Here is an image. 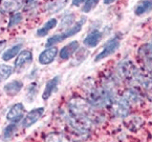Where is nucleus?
<instances>
[{"label":"nucleus","instance_id":"nucleus-17","mask_svg":"<svg viewBox=\"0 0 152 142\" xmlns=\"http://www.w3.org/2000/svg\"><path fill=\"white\" fill-rule=\"evenodd\" d=\"M75 23H76V15H75L74 13L65 14L62 18H61L59 29H60L61 31L63 32V31H65V29L72 27V25L75 24Z\"/></svg>","mask_w":152,"mask_h":142},{"label":"nucleus","instance_id":"nucleus-4","mask_svg":"<svg viewBox=\"0 0 152 142\" xmlns=\"http://www.w3.org/2000/svg\"><path fill=\"white\" fill-rule=\"evenodd\" d=\"M120 45H121L120 39H118L116 37H113V38L109 39V40L104 44L102 51L94 57V61H96V62H99V61L103 60V59L109 57L110 55L114 54V53L120 49Z\"/></svg>","mask_w":152,"mask_h":142},{"label":"nucleus","instance_id":"nucleus-1","mask_svg":"<svg viewBox=\"0 0 152 142\" xmlns=\"http://www.w3.org/2000/svg\"><path fill=\"white\" fill-rule=\"evenodd\" d=\"M94 108L90 105L88 100L83 97H72L67 102V113L72 116L89 117L96 122L98 115L94 114Z\"/></svg>","mask_w":152,"mask_h":142},{"label":"nucleus","instance_id":"nucleus-8","mask_svg":"<svg viewBox=\"0 0 152 142\" xmlns=\"http://www.w3.org/2000/svg\"><path fill=\"white\" fill-rule=\"evenodd\" d=\"M44 110H45L44 107H37V108L31 110V112H28V113L24 116V118H23V120H22L23 129H28L31 125H34V124L36 123V122L43 116Z\"/></svg>","mask_w":152,"mask_h":142},{"label":"nucleus","instance_id":"nucleus-15","mask_svg":"<svg viewBox=\"0 0 152 142\" xmlns=\"http://www.w3.org/2000/svg\"><path fill=\"white\" fill-rule=\"evenodd\" d=\"M152 12V0H141L134 7V14L137 16H144Z\"/></svg>","mask_w":152,"mask_h":142},{"label":"nucleus","instance_id":"nucleus-30","mask_svg":"<svg viewBox=\"0 0 152 142\" xmlns=\"http://www.w3.org/2000/svg\"><path fill=\"white\" fill-rule=\"evenodd\" d=\"M2 12L0 11V24H1V22H2Z\"/></svg>","mask_w":152,"mask_h":142},{"label":"nucleus","instance_id":"nucleus-2","mask_svg":"<svg viewBox=\"0 0 152 142\" xmlns=\"http://www.w3.org/2000/svg\"><path fill=\"white\" fill-rule=\"evenodd\" d=\"M86 20H87V19H86L85 16H82V17H81V18L79 19V20L77 21V22L75 23L72 27H69V29H65V31L61 32L60 34H56V35H54V36L49 37V38L46 40L45 45H46L47 47L54 46L55 44H58V43L62 42V41H64L65 39L75 36L76 34H78L79 32H81L83 25L85 24Z\"/></svg>","mask_w":152,"mask_h":142},{"label":"nucleus","instance_id":"nucleus-27","mask_svg":"<svg viewBox=\"0 0 152 142\" xmlns=\"http://www.w3.org/2000/svg\"><path fill=\"white\" fill-rule=\"evenodd\" d=\"M86 0H72V7H80V5L84 4Z\"/></svg>","mask_w":152,"mask_h":142},{"label":"nucleus","instance_id":"nucleus-7","mask_svg":"<svg viewBox=\"0 0 152 142\" xmlns=\"http://www.w3.org/2000/svg\"><path fill=\"white\" fill-rule=\"evenodd\" d=\"M24 7V0H0V11L4 14L17 13Z\"/></svg>","mask_w":152,"mask_h":142},{"label":"nucleus","instance_id":"nucleus-9","mask_svg":"<svg viewBox=\"0 0 152 142\" xmlns=\"http://www.w3.org/2000/svg\"><path fill=\"white\" fill-rule=\"evenodd\" d=\"M103 36H104V33L103 32H101L100 29H92L86 35V37L84 38L83 40V44L85 45L86 47H96L98 46L99 43L102 41L103 39Z\"/></svg>","mask_w":152,"mask_h":142},{"label":"nucleus","instance_id":"nucleus-19","mask_svg":"<svg viewBox=\"0 0 152 142\" xmlns=\"http://www.w3.org/2000/svg\"><path fill=\"white\" fill-rule=\"evenodd\" d=\"M44 142H72L64 134L59 133V132H53L49 133L45 137Z\"/></svg>","mask_w":152,"mask_h":142},{"label":"nucleus","instance_id":"nucleus-21","mask_svg":"<svg viewBox=\"0 0 152 142\" xmlns=\"http://www.w3.org/2000/svg\"><path fill=\"white\" fill-rule=\"evenodd\" d=\"M14 72V68H12L11 65L7 64H0V83L4 80H7V78H10L12 74Z\"/></svg>","mask_w":152,"mask_h":142},{"label":"nucleus","instance_id":"nucleus-13","mask_svg":"<svg viewBox=\"0 0 152 142\" xmlns=\"http://www.w3.org/2000/svg\"><path fill=\"white\" fill-rule=\"evenodd\" d=\"M23 88V82L20 80H13V81L7 83L3 86V90L4 93L10 96V97H14L16 95L20 93V90Z\"/></svg>","mask_w":152,"mask_h":142},{"label":"nucleus","instance_id":"nucleus-3","mask_svg":"<svg viewBox=\"0 0 152 142\" xmlns=\"http://www.w3.org/2000/svg\"><path fill=\"white\" fill-rule=\"evenodd\" d=\"M132 106L124 99L122 96L118 97L114 100L113 104L111 105V113L118 118H126L129 116Z\"/></svg>","mask_w":152,"mask_h":142},{"label":"nucleus","instance_id":"nucleus-26","mask_svg":"<svg viewBox=\"0 0 152 142\" xmlns=\"http://www.w3.org/2000/svg\"><path fill=\"white\" fill-rule=\"evenodd\" d=\"M39 0H25L24 1V10L27 12L34 11L38 7Z\"/></svg>","mask_w":152,"mask_h":142},{"label":"nucleus","instance_id":"nucleus-16","mask_svg":"<svg viewBox=\"0 0 152 142\" xmlns=\"http://www.w3.org/2000/svg\"><path fill=\"white\" fill-rule=\"evenodd\" d=\"M57 24H58V20H57L56 18L49 19V20L46 21V22H45L44 24H43L42 26L40 27V29H37L36 35L38 37H44V36H46V35L48 34L49 32L52 31V29H54L55 27L57 26Z\"/></svg>","mask_w":152,"mask_h":142},{"label":"nucleus","instance_id":"nucleus-12","mask_svg":"<svg viewBox=\"0 0 152 142\" xmlns=\"http://www.w3.org/2000/svg\"><path fill=\"white\" fill-rule=\"evenodd\" d=\"M79 41H72L68 44L64 45L59 52V57L62 60H68L69 58H72L75 54L77 53V51L79 50Z\"/></svg>","mask_w":152,"mask_h":142},{"label":"nucleus","instance_id":"nucleus-20","mask_svg":"<svg viewBox=\"0 0 152 142\" xmlns=\"http://www.w3.org/2000/svg\"><path fill=\"white\" fill-rule=\"evenodd\" d=\"M38 90H39V85L36 81H33L26 88V94H25V99L26 101L31 102L35 100L36 98L37 94H38Z\"/></svg>","mask_w":152,"mask_h":142},{"label":"nucleus","instance_id":"nucleus-10","mask_svg":"<svg viewBox=\"0 0 152 142\" xmlns=\"http://www.w3.org/2000/svg\"><path fill=\"white\" fill-rule=\"evenodd\" d=\"M57 55H58V49L56 46L47 47L46 50L41 52V54L39 55V63L42 64V65H48V64L54 62Z\"/></svg>","mask_w":152,"mask_h":142},{"label":"nucleus","instance_id":"nucleus-5","mask_svg":"<svg viewBox=\"0 0 152 142\" xmlns=\"http://www.w3.org/2000/svg\"><path fill=\"white\" fill-rule=\"evenodd\" d=\"M33 62V54L29 50H24L19 53L18 57L15 61L14 65V72L22 73L29 68V65Z\"/></svg>","mask_w":152,"mask_h":142},{"label":"nucleus","instance_id":"nucleus-11","mask_svg":"<svg viewBox=\"0 0 152 142\" xmlns=\"http://www.w3.org/2000/svg\"><path fill=\"white\" fill-rule=\"evenodd\" d=\"M60 81H61V76L57 75V76L53 77L50 80H48V81L46 82L44 90H43V94H42L43 100H48L49 98L52 97V95L54 94L57 90V88H58L59 84H60Z\"/></svg>","mask_w":152,"mask_h":142},{"label":"nucleus","instance_id":"nucleus-29","mask_svg":"<svg viewBox=\"0 0 152 142\" xmlns=\"http://www.w3.org/2000/svg\"><path fill=\"white\" fill-rule=\"evenodd\" d=\"M115 0H103V2H104V4H106V5H109V4H111V3H113Z\"/></svg>","mask_w":152,"mask_h":142},{"label":"nucleus","instance_id":"nucleus-14","mask_svg":"<svg viewBox=\"0 0 152 142\" xmlns=\"http://www.w3.org/2000/svg\"><path fill=\"white\" fill-rule=\"evenodd\" d=\"M69 0H52L46 3L45 5V11L49 14H56L62 11Z\"/></svg>","mask_w":152,"mask_h":142},{"label":"nucleus","instance_id":"nucleus-28","mask_svg":"<svg viewBox=\"0 0 152 142\" xmlns=\"http://www.w3.org/2000/svg\"><path fill=\"white\" fill-rule=\"evenodd\" d=\"M5 45H7V41H5V40H0V53L4 50Z\"/></svg>","mask_w":152,"mask_h":142},{"label":"nucleus","instance_id":"nucleus-23","mask_svg":"<svg viewBox=\"0 0 152 142\" xmlns=\"http://www.w3.org/2000/svg\"><path fill=\"white\" fill-rule=\"evenodd\" d=\"M87 50H85V47L84 49H79L78 51H77V53L75 54V58L74 60L72 61V65H77V64H80V63L83 62V60L84 59H86V57H87Z\"/></svg>","mask_w":152,"mask_h":142},{"label":"nucleus","instance_id":"nucleus-24","mask_svg":"<svg viewBox=\"0 0 152 142\" xmlns=\"http://www.w3.org/2000/svg\"><path fill=\"white\" fill-rule=\"evenodd\" d=\"M99 2H100V0H86L85 3L82 7V12L85 14L89 13L98 5Z\"/></svg>","mask_w":152,"mask_h":142},{"label":"nucleus","instance_id":"nucleus-25","mask_svg":"<svg viewBox=\"0 0 152 142\" xmlns=\"http://www.w3.org/2000/svg\"><path fill=\"white\" fill-rule=\"evenodd\" d=\"M22 18H23L22 13H19V12L15 13L13 16H12V18L10 19V22H9L7 27H9V29H12V27L16 26V25H18L19 23L22 21Z\"/></svg>","mask_w":152,"mask_h":142},{"label":"nucleus","instance_id":"nucleus-22","mask_svg":"<svg viewBox=\"0 0 152 142\" xmlns=\"http://www.w3.org/2000/svg\"><path fill=\"white\" fill-rule=\"evenodd\" d=\"M17 132V123H10L3 131V140L9 141L14 137V135Z\"/></svg>","mask_w":152,"mask_h":142},{"label":"nucleus","instance_id":"nucleus-6","mask_svg":"<svg viewBox=\"0 0 152 142\" xmlns=\"http://www.w3.org/2000/svg\"><path fill=\"white\" fill-rule=\"evenodd\" d=\"M25 107L22 103H16L9 110L7 114V120L11 123H18L24 118Z\"/></svg>","mask_w":152,"mask_h":142},{"label":"nucleus","instance_id":"nucleus-18","mask_svg":"<svg viewBox=\"0 0 152 142\" xmlns=\"http://www.w3.org/2000/svg\"><path fill=\"white\" fill-rule=\"evenodd\" d=\"M21 47H22V44L21 43H18V44L13 45L12 47L7 49L2 55V59L4 61H10L11 59H13L14 57H16L17 55H19L21 51Z\"/></svg>","mask_w":152,"mask_h":142}]
</instances>
